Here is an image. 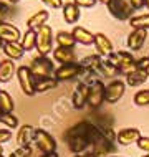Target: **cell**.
<instances>
[{"label":"cell","mask_w":149,"mask_h":157,"mask_svg":"<svg viewBox=\"0 0 149 157\" xmlns=\"http://www.w3.org/2000/svg\"><path fill=\"white\" fill-rule=\"evenodd\" d=\"M143 136L139 132V129L136 127H124L116 134V142L119 146H131V144H136L141 139Z\"/></svg>","instance_id":"7c38bea8"},{"label":"cell","mask_w":149,"mask_h":157,"mask_svg":"<svg viewBox=\"0 0 149 157\" xmlns=\"http://www.w3.org/2000/svg\"><path fill=\"white\" fill-rule=\"evenodd\" d=\"M3 43H5V41H3L2 38H0V50H2V46H3Z\"/></svg>","instance_id":"bcb514c9"},{"label":"cell","mask_w":149,"mask_h":157,"mask_svg":"<svg viewBox=\"0 0 149 157\" xmlns=\"http://www.w3.org/2000/svg\"><path fill=\"white\" fill-rule=\"evenodd\" d=\"M73 157H84V155H83V154H75Z\"/></svg>","instance_id":"c3c4849f"},{"label":"cell","mask_w":149,"mask_h":157,"mask_svg":"<svg viewBox=\"0 0 149 157\" xmlns=\"http://www.w3.org/2000/svg\"><path fill=\"white\" fill-rule=\"evenodd\" d=\"M0 157H5V155H0Z\"/></svg>","instance_id":"816d5d0a"},{"label":"cell","mask_w":149,"mask_h":157,"mask_svg":"<svg viewBox=\"0 0 149 157\" xmlns=\"http://www.w3.org/2000/svg\"><path fill=\"white\" fill-rule=\"evenodd\" d=\"M15 78L18 79V86L27 96H35L37 91H35V76L32 75L30 68L27 65H22L17 68V75Z\"/></svg>","instance_id":"5b68a950"},{"label":"cell","mask_w":149,"mask_h":157,"mask_svg":"<svg viewBox=\"0 0 149 157\" xmlns=\"http://www.w3.org/2000/svg\"><path fill=\"white\" fill-rule=\"evenodd\" d=\"M33 144L41 154H50V152H57L58 142L50 132L45 129H37L35 127V136H33Z\"/></svg>","instance_id":"277c9868"},{"label":"cell","mask_w":149,"mask_h":157,"mask_svg":"<svg viewBox=\"0 0 149 157\" xmlns=\"http://www.w3.org/2000/svg\"><path fill=\"white\" fill-rule=\"evenodd\" d=\"M111 157H116V155H111Z\"/></svg>","instance_id":"f5cc1de1"},{"label":"cell","mask_w":149,"mask_h":157,"mask_svg":"<svg viewBox=\"0 0 149 157\" xmlns=\"http://www.w3.org/2000/svg\"><path fill=\"white\" fill-rule=\"evenodd\" d=\"M10 10H14L10 3H7L5 0L3 2L0 0V22H7V18H10L14 15V12H10Z\"/></svg>","instance_id":"d6a6232c"},{"label":"cell","mask_w":149,"mask_h":157,"mask_svg":"<svg viewBox=\"0 0 149 157\" xmlns=\"http://www.w3.org/2000/svg\"><path fill=\"white\" fill-rule=\"evenodd\" d=\"M7 3H10V5H15V3H18L20 0H5Z\"/></svg>","instance_id":"b9f144b4"},{"label":"cell","mask_w":149,"mask_h":157,"mask_svg":"<svg viewBox=\"0 0 149 157\" xmlns=\"http://www.w3.org/2000/svg\"><path fill=\"white\" fill-rule=\"evenodd\" d=\"M40 157H60L58 152H50V154H41Z\"/></svg>","instance_id":"60d3db41"},{"label":"cell","mask_w":149,"mask_h":157,"mask_svg":"<svg viewBox=\"0 0 149 157\" xmlns=\"http://www.w3.org/2000/svg\"><path fill=\"white\" fill-rule=\"evenodd\" d=\"M33 136H35V127L32 124H22L17 132V144L18 147H32L33 144Z\"/></svg>","instance_id":"5bb4252c"},{"label":"cell","mask_w":149,"mask_h":157,"mask_svg":"<svg viewBox=\"0 0 149 157\" xmlns=\"http://www.w3.org/2000/svg\"><path fill=\"white\" fill-rule=\"evenodd\" d=\"M14 109H15L14 98L5 90H0V111L2 113H14Z\"/></svg>","instance_id":"83f0119b"},{"label":"cell","mask_w":149,"mask_h":157,"mask_svg":"<svg viewBox=\"0 0 149 157\" xmlns=\"http://www.w3.org/2000/svg\"><path fill=\"white\" fill-rule=\"evenodd\" d=\"M0 38L3 41H20L22 40V32L14 23L0 22Z\"/></svg>","instance_id":"e0dca14e"},{"label":"cell","mask_w":149,"mask_h":157,"mask_svg":"<svg viewBox=\"0 0 149 157\" xmlns=\"http://www.w3.org/2000/svg\"><path fill=\"white\" fill-rule=\"evenodd\" d=\"M55 35L50 25H43L41 28L37 30V52L38 55L48 56L55 48Z\"/></svg>","instance_id":"3957f363"},{"label":"cell","mask_w":149,"mask_h":157,"mask_svg":"<svg viewBox=\"0 0 149 157\" xmlns=\"http://www.w3.org/2000/svg\"><path fill=\"white\" fill-rule=\"evenodd\" d=\"M32 154V147H17L8 154V157H28Z\"/></svg>","instance_id":"836d02e7"},{"label":"cell","mask_w":149,"mask_h":157,"mask_svg":"<svg viewBox=\"0 0 149 157\" xmlns=\"http://www.w3.org/2000/svg\"><path fill=\"white\" fill-rule=\"evenodd\" d=\"M108 60L118 68V73H119L123 68H126L127 65L134 63L136 58L133 56V53H131V52H113V53L108 56Z\"/></svg>","instance_id":"2e32d148"},{"label":"cell","mask_w":149,"mask_h":157,"mask_svg":"<svg viewBox=\"0 0 149 157\" xmlns=\"http://www.w3.org/2000/svg\"><path fill=\"white\" fill-rule=\"evenodd\" d=\"M61 12H63V20H65L68 25H75L80 20V17H81V8L73 2L63 3Z\"/></svg>","instance_id":"d6986e66"},{"label":"cell","mask_w":149,"mask_h":157,"mask_svg":"<svg viewBox=\"0 0 149 157\" xmlns=\"http://www.w3.org/2000/svg\"><path fill=\"white\" fill-rule=\"evenodd\" d=\"M71 35L75 36L76 43H80V45L88 46V45H93V43H95V33H91V32L88 30V28L80 27V25L73 27V30H71Z\"/></svg>","instance_id":"44dd1931"},{"label":"cell","mask_w":149,"mask_h":157,"mask_svg":"<svg viewBox=\"0 0 149 157\" xmlns=\"http://www.w3.org/2000/svg\"><path fill=\"white\" fill-rule=\"evenodd\" d=\"M12 139V129H0V146L10 142Z\"/></svg>","instance_id":"8d00e7d4"},{"label":"cell","mask_w":149,"mask_h":157,"mask_svg":"<svg viewBox=\"0 0 149 157\" xmlns=\"http://www.w3.org/2000/svg\"><path fill=\"white\" fill-rule=\"evenodd\" d=\"M146 73H147V76H149V66L146 68Z\"/></svg>","instance_id":"681fc988"},{"label":"cell","mask_w":149,"mask_h":157,"mask_svg":"<svg viewBox=\"0 0 149 157\" xmlns=\"http://www.w3.org/2000/svg\"><path fill=\"white\" fill-rule=\"evenodd\" d=\"M147 56H149V55H147Z\"/></svg>","instance_id":"11a10c76"},{"label":"cell","mask_w":149,"mask_h":157,"mask_svg":"<svg viewBox=\"0 0 149 157\" xmlns=\"http://www.w3.org/2000/svg\"><path fill=\"white\" fill-rule=\"evenodd\" d=\"M104 83L101 81V79H98L96 83H93L91 86H89V93H88V104L89 108L93 109V111H96V109L101 108V104L104 103Z\"/></svg>","instance_id":"ba28073f"},{"label":"cell","mask_w":149,"mask_h":157,"mask_svg":"<svg viewBox=\"0 0 149 157\" xmlns=\"http://www.w3.org/2000/svg\"><path fill=\"white\" fill-rule=\"evenodd\" d=\"M28 68H30V71H32V75L35 76V79L50 78V76H53L55 70H57L55 61L48 56H43V55H38V56L33 58V60L30 61Z\"/></svg>","instance_id":"7a4b0ae2"},{"label":"cell","mask_w":149,"mask_h":157,"mask_svg":"<svg viewBox=\"0 0 149 157\" xmlns=\"http://www.w3.org/2000/svg\"><path fill=\"white\" fill-rule=\"evenodd\" d=\"M55 41H57V46H63V48H75L76 45V40L71 35V32H63V30L55 35Z\"/></svg>","instance_id":"d4e9b609"},{"label":"cell","mask_w":149,"mask_h":157,"mask_svg":"<svg viewBox=\"0 0 149 157\" xmlns=\"http://www.w3.org/2000/svg\"><path fill=\"white\" fill-rule=\"evenodd\" d=\"M84 157H96V155H93V154H91V152H89V151H88V152H86V154H84Z\"/></svg>","instance_id":"ee69618b"},{"label":"cell","mask_w":149,"mask_h":157,"mask_svg":"<svg viewBox=\"0 0 149 157\" xmlns=\"http://www.w3.org/2000/svg\"><path fill=\"white\" fill-rule=\"evenodd\" d=\"M126 91V83L121 81V79H113L109 84H106L104 90V103L108 104H114L124 96Z\"/></svg>","instance_id":"9c48e42d"},{"label":"cell","mask_w":149,"mask_h":157,"mask_svg":"<svg viewBox=\"0 0 149 157\" xmlns=\"http://www.w3.org/2000/svg\"><path fill=\"white\" fill-rule=\"evenodd\" d=\"M136 63H138V68H139V70H146V68L149 66V56L139 58V60H136Z\"/></svg>","instance_id":"f35d334b"},{"label":"cell","mask_w":149,"mask_h":157,"mask_svg":"<svg viewBox=\"0 0 149 157\" xmlns=\"http://www.w3.org/2000/svg\"><path fill=\"white\" fill-rule=\"evenodd\" d=\"M98 75H100V78L101 76H104V78H113V76H116L119 73H118V68L114 66L108 58H103V63H101V68H100V71H98Z\"/></svg>","instance_id":"f546056e"},{"label":"cell","mask_w":149,"mask_h":157,"mask_svg":"<svg viewBox=\"0 0 149 157\" xmlns=\"http://www.w3.org/2000/svg\"><path fill=\"white\" fill-rule=\"evenodd\" d=\"M136 146H138L141 151H144L146 154H149V137H141L138 142H136Z\"/></svg>","instance_id":"74e56055"},{"label":"cell","mask_w":149,"mask_h":157,"mask_svg":"<svg viewBox=\"0 0 149 157\" xmlns=\"http://www.w3.org/2000/svg\"><path fill=\"white\" fill-rule=\"evenodd\" d=\"M146 40H147V30L134 28V30H131V33L127 35L126 45H127V48H129L131 52H138V50H141L144 46Z\"/></svg>","instance_id":"30bf717a"},{"label":"cell","mask_w":149,"mask_h":157,"mask_svg":"<svg viewBox=\"0 0 149 157\" xmlns=\"http://www.w3.org/2000/svg\"><path fill=\"white\" fill-rule=\"evenodd\" d=\"M129 2V5L133 7V10H141L144 7V0H127Z\"/></svg>","instance_id":"ab89813d"},{"label":"cell","mask_w":149,"mask_h":157,"mask_svg":"<svg viewBox=\"0 0 149 157\" xmlns=\"http://www.w3.org/2000/svg\"><path fill=\"white\" fill-rule=\"evenodd\" d=\"M73 3H76L80 8H93L98 3V0H73Z\"/></svg>","instance_id":"d590c367"},{"label":"cell","mask_w":149,"mask_h":157,"mask_svg":"<svg viewBox=\"0 0 149 157\" xmlns=\"http://www.w3.org/2000/svg\"><path fill=\"white\" fill-rule=\"evenodd\" d=\"M17 75V65L10 58H3L0 61V83H8Z\"/></svg>","instance_id":"ffe728a7"},{"label":"cell","mask_w":149,"mask_h":157,"mask_svg":"<svg viewBox=\"0 0 149 157\" xmlns=\"http://www.w3.org/2000/svg\"><path fill=\"white\" fill-rule=\"evenodd\" d=\"M95 48H96V55H100L101 58H108L109 55L114 52L113 43L104 33H95Z\"/></svg>","instance_id":"4fadbf2b"},{"label":"cell","mask_w":149,"mask_h":157,"mask_svg":"<svg viewBox=\"0 0 149 157\" xmlns=\"http://www.w3.org/2000/svg\"><path fill=\"white\" fill-rule=\"evenodd\" d=\"M88 93H89V86H86L84 83H78L71 94V106L75 109H83L88 104Z\"/></svg>","instance_id":"8fae6325"},{"label":"cell","mask_w":149,"mask_h":157,"mask_svg":"<svg viewBox=\"0 0 149 157\" xmlns=\"http://www.w3.org/2000/svg\"><path fill=\"white\" fill-rule=\"evenodd\" d=\"M78 63L81 65V68H84V70H89V71L98 73L100 68H101V63H103V58H101L100 55H88V56L81 58Z\"/></svg>","instance_id":"cb8c5ba5"},{"label":"cell","mask_w":149,"mask_h":157,"mask_svg":"<svg viewBox=\"0 0 149 157\" xmlns=\"http://www.w3.org/2000/svg\"><path fill=\"white\" fill-rule=\"evenodd\" d=\"M41 3H45V7L52 8V10H60L63 8V0H40Z\"/></svg>","instance_id":"e575fe53"},{"label":"cell","mask_w":149,"mask_h":157,"mask_svg":"<svg viewBox=\"0 0 149 157\" xmlns=\"http://www.w3.org/2000/svg\"><path fill=\"white\" fill-rule=\"evenodd\" d=\"M88 122L89 121H80L73 124L65 132V141L68 144V149L73 154H86L89 151V141H88Z\"/></svg>","instance_id":"6da1fadb"},{"label":"cell","mask_w":149,"mask_h":157,"mask_svg":"<svg viewBox=\"0 0 149 157\" xmlns=\"http://www.w3.org/2000/svg\"><path fill=\"white\" fill-rule=\"evenodd\" d=\"M136 106H149V90H141L134 94Z\"/></svg>","instance_id":"1f68e13d"},{"label":"cell","mask_w":149,"mask_h":157,"mask_svg":"<svg viewBox=\"0 0 149 157\" xmlns=\"http://www.w3.org/2000/svg\"><path fill=\"white\" fill-rule=\"evenodd\" d=\"M144 7H146L147 10H149V0H144Z\"/></svg>","instance_id":"f6af8a7d"},{"label":"cell","mask_w":149,"mask_h":157,"mask_svg":"<svg viewBox=\"0 0 149 157\" xmlns=\"http://www.w3.org/2000/svg\"><path fill=\"white\" fill-rule=\"evenodd\" d=\"M124 83L127 84V86H131V88H136V86H141V84H144L146 83V79L149 78L147 76V73H146V70H136V71H133L131 75H127V76H124Z\"/></svg>","instance_id":"603a6c76"},{"label":"cell","mask_w":149,"mask_h":157,"mask_svg":"<svg viewBox=\"0 0 149 157\" xmlns=\"http://www.w3.org/2000/svg\"><path fill=\"white\" fill-rule=\"evenodd\" d=\"M129 25L134 28H143V30H149V13H139V15H133L129 20Z\"/></svg>","instance_id":"f1b7e54d"},{"label":"cell","mask_w":149,"mask_h":157,"mask_svg":"<svg viewBox=\"0 0 149 157\" xmlns=\"http://www.w3.org/2000/svg\"><path fill=\"white\" fill-rule=\"evenodd\" d=\"M106 7H108L109 13L116 20H121V22H126L133 17V7L129 5L127 0H111Z\"/></svg>","instance_id":"8992f818"},{"label":"cell","mask_w":149,"mask_h":157,"mask_svg":"<svg viewBox=\"0 0 149 157\" xmlns=\"http://www.w3.org/2000/svg\"><path fill=\"white\" fill-rule=\"evenodd\" d=\"M48 18H50V12L48 10H38L32 17H28L27 28H28V30H35L37 32L38 28H41L43 25H46Z\"/></svg>","instance_id":"7402d4cb"},{"label":"cell","mask_w":149,"mask_h":157,"mask_svg":"<svg viewBox=\"0 0 149 157\" xmlns=\"http://www.w3.org/2000/svg\"><path fill=\"white\" fill-rule=\"evenodd\" d=\"M2 52L5 55V58H10V60H14V61L22 60L23 55L27 53L20 41H5L2 46Z\"/></svg>","instance_id":"ac0fdd59"},{"label":"cell","mask_w":149,"mask_h":157,"mask_svg":"<svg viewBox=\"0 0 149 157\" xmlns=\"http://www.w3.org/2000/svg\"><path fill=\"white\" fill-rule=\"evenodd\" d=\"M0 114H2V111H0Z\"/></svg>","instance_id":"db71d44e"},{"label":"cell","mask_w":149,"mask_h":157,"mask_svg":"<svg viewBox=\"0 0 149 157\" xmlns=\"http://www.w3.org/2000/svg\"><path fill=\"white\" fill-rule=\"evenodd\" d=\"M53 61L60 63V65H68V63H78L76 60V53L73 48H63V46H57L52 52Z\"/></svg>","instance_id":"9a60e30c"},{"label":"cell","mask_w":149,"mask_h":157,"mask_svg":"<svg viewBox=\"0 0 149 157\" xmlns=\"http://www.w3.org/2000/svg\"><path fill=\"white\" fill-rule=\"evenodd\" d=\"M57 86H58V81L53 76H50V78H40L35 81V91L37 93H46L50 90H55Z\"/></svg>","instance_id":"4316f807"},{"label":"cell","mask_w":149,"mask_h":157,"mask_svg":"<svg viewBox=\"0 0 149 157\" xmlns=\"http://www.w3.org/2000/svg\"><path fill=\"white\" fill-rule=\"evenodd\" d=\"M81 65L80 63H68V65H60L53 73V78L57 81H71L81 75Z\"/></svg>","instance_id":"52a82bcc"},{"label":"cell","mask_w":149,"mask_h":157,"mask_svg":"<svg viewBox=\"0 0 149 157\" xmlns=\"http://www.w3.org/2000/svg\"><path fill=\"white\" fill-rule=\"evenodd\" d=\"M20 43H22L23 50L25 52H32V50H37V32L35 30H28L22 35V40H20Z\"/></svg>","instance_id":"484cf974"},{"label":"cell","mask_w":149,"mask_h":157,"mask_svg":"<svg viewBox=\"0 0 149 157\" xmlns=\"http://www.w3.org/2000/svg\"><path fill=\"white\" fill-rule=\"evenodd\" d=\"M98 2H101V3H103V5H108V3L111 2V0H98Z\"/></svg>","instance_id":"7bdbcfd3"},{"label":"cell","mask_w":149,"mask_h":157,"mask_svg":"<svg viewBox=\"0 0 149 157\" xmlns=\"http://www.w3.org/2000/svg\"><path fill=\"white\" fill-rule=\"evenodd\" d=\"M143 157H149V154H146V155H143Z\"/></svg>","instance_id":"f907efd6"},{"label":"cell","mask_w":149,"mask_h":157,"mask_svg":"<svg viewBox=\"0 0 149 157\" xmlns=\"http://www.w3.org/2000/svg\"><path fill=\"white\" fill-rule=\"evenodd\" d=\"M0 124H3L7 129H17L18 126V117L14 113H2L0 114Z\"/></svg>","instance_id":"4dcf8cb0"},{"label":"cell","mask_w":149,"mask_h":157,"mask_svg":"<svg viewBox=\"0 0 149 157\" xmlns=\"http://www.w3.org/2000/svg\"><path fill=\"white\" fill-rule=\"evenodd\" d=\"M0 155H3V146H0Z\"/></svg>","instance_id":"7dc6e473"}]
</instances>
